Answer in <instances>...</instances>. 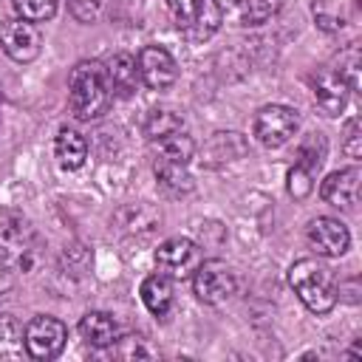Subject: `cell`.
Masks as SVG:
<instances>
[{"label": "cell", "mask_w": 362, "mask_h": 362, "mask_svg": "<svg viewBox=\"0 0 362 362\" xmlns=\"http://www.w3.org/2000/svg\"><path fill=\"white\" fill-rule=\"evenodd\" d=\"M359 184H362L359 167H345V170L331 173L320 184V195L325 204H331L337 209H354L359 204Z\"/></svg>", "instance_id": "cell-13"}, {"label": "cell", "mask_w": 362, "mask_h": 362, "mask_svg": "<svg viewBox=\"0 0 362 362\" xmlns=\"http://www.w3.org/2000/svg\"><path fill=\"white\" fill-rule=\"evenodd\" d=\"M201 263V249L189 238H170L156 249V266L170 280L189 277Z\"/></svg>", "instance_id": "cell-9"}, {"label": "cell", "mask_w": 362, "mask_h": 362, "mask_svg": "<svg viewBox=\"0 0 362 362\" xmlns=\"http://www.w3.org/2000/svg\"><path fill=\"white\" fill-rule=\"evenodd\" d=\"M136 65H139V79L150 90H164L178 79V65L173 54L161 45H144L136 57Z\"/></svg>", "instance_id": "cell-10"}, {"label": "cell", "mask_w": 362, "mask_h": 362, "mask_svg": "<svg viewBox=\"0 0 362 362\" xmlns=\"http://www.w3.org/2000/svg\"><path fill=\"white\" fill-rule=\"evenodd\" d=\"M359 68H362V54H359V42H348L337 59H334V71L339 74V79L348 85V90H359Z\"/></svg>", "instance_id": "cell-22"}, {"label": "cell", "mask_w": 362, "mask_h": 362, "mask_svg": "<svg viewBox=\"0 0 362 362\" xmlns=\"http://www.w3.org/2000/svg\"><path fill=\"white\" fill-rule=\"evenodd\" d=\"M107 8V0H68V11L76 23H96L102 11Z\"/></svg>", "instance_id": "cell-27"}, {"label": "cell", "mask_w": 362, "mask_h": 362, "mask_svg": "<svg viewBox=\"0 0 362 362\" xmlns=\"http://www.w3.org/2000/svg\"><path fill=\"white\" fill-rule=\"evenodd\" d=\"M325 153H328L325 136H320V133H308L305 141H303L300 150H297V164H303L305 170L317 173V170L322 167V161H325Z\"/></svg>", "instance_id": "cell-23"}, {"label": "cell", "mask_w": 362, "mask_h": 362, "mask_svg": "<svg viewBox=\"0 0 362 362\" xmlns=\"http://www.w3.org/2000/svg\"><path fill=\"white\" fill-rule=\"evenodd\" d=\"M167 11L178 34L189 42L209 40L221 28L226 14L215 0H167Z\"/></svg>", "instance_id": "cell-3"}, {"label": "cell", "mask_w": 362, "mask_h": 362, "mask_svg": "<svg viewBox=\"0 0 362 362\" xmlns=\"http://www.w3.org/2000/svg\"><path fill=\"white\" fill-rule=\"evenodd\" d=\"M25 354L23 325L11 314H0V362H14Z\"/></svg>", "instance_id": "cell-19"}, {"label": "cell", "mask_w": 362, "mask_h": 362, "mask_svg": "<svg viewBox=\"0 0 362 362\" xmlns=\"http://www.w3.org/2000/svg\"><path fill=\"white\" fill-rule=\"evenodd\" d=\"M311 178H314V173L294 161V167L288 170V195L297 198V201H303V198L314 189V181H311Z\"/></svg>", "instance_id": "cell-28"}, {"label": "cell", "mask_w": 362, "mask_h": 362, "mask_svg": "<svg viewBox=\"0 0 362 362\" xmlns=\"http://www.w3.org/2000/svg\"><path fill=\"white\" fill-rule=\"evenodd\" d=\"M305 238H308V243L314 246V252L322 255V257H339V255H345L348 246H351V232H348V226H345L339 218H328V215L314 218V221L305 226Z\"/></svg>", "instance_id": "cell-11"}, {"label": "cell", "mask_w": 362, "mask_h": 362, "mask_svg": "<svg viewBox=\"0 0 362 362\" xmlns=\"http://www.w3.org/2000/svg\"><path fill=\"white\" fill-rule=\"evenodd\" d=\"M105 74H107V85L113 96H133L139 88V65L136 57L127 51H116L107 62H105Z\"/></svg>", "instance_id": "cell-14"}, {"label": "cell", "mask_w": 362, "mask_h": 362, "mask_svg": "<svg viewBox=\"0 0 362 362\" xmlns=\"http://www.w3.org/2000/svg\"><path fill=\"white\" fill-rule=\"evenodd\" d=\"M54 156H57L62 170H79L88 158V144H85L82 133H76L71 127H62L57 133V141H54Z\"/></svg>", "instance_id": "cell-17"}, {"label": "cell", "mask_w": 362, "mask_h": 362, "mask_svg": "<svg viewBox=\"0 0 362 362\" xmlns=\"http://www.w3.org/2000/svg\"><path fill=\"white\" fill-rule=\"evenodd\" d=\"M215 3H218V6L223 8V11H229V8H235V6L240 3V0H215Z\"/></svg>", "instance_id": "cell-32"}, {"label": "cell", "mask_w": 362, "mask_h": 362, "mask_svg": "<svg viewBox=\"0 0 362 362\" xmlns=\"http://www.w3.org/2000/svg\"><path fill=\"white\" fill-rule=\"evenodd\" d=\"M288 286L311 314H328L339 300L331 269L314 257H303L288 269Z\"/></svg>", "instance_id": "cell-2"}, {"label": "cell", "mask_w": 362, "mask_h": 362, "mask_svg": "<svg viewBox=\"0 0 362 362\" xmlns=\"http://www.w3.org/2000/svg\"><path fill=\"white\" fill-rule=\"evenodd\" d=\"M153 156L156 161H167V164H189L195 156V141L184 130H178V133L153 139Z\"/></svg>", "instance_id": "cell-16"}, {"label": "cell", "mask_w": 362, "mask_h": 362, "mask_svg": "<svg viewBox=\"0 0 362 362\" xmlns=\"http://www.w3.org/2000/svg\"><path fill=\"white\" fill-rule=\"evenodd\" d=\"M342 136H345V139H342V150H345V156L354 158V161H359V158H362V133H359V119H356V116L348 119Z\"/></svg>", "instance_id": "cell-29"}, {"label": "cell", "mask_w": 362, "mask_h": 362, "mask_svg": "<svg viewBox=\"0 0 362 362\" xmlns=\"http://www.w3.org/2000/svg\"><path fill=\"white\" fill-rule=\"evenodd\" d=\"M240 3H243V23L246 25H263L266 20H272L283 8V0H240Z\"/></svg>", "instance_id": "cell-26"}, {"label": "cell", "mask_w": 362, "mask_h": 362, "mask_svg": "<svg viewBox=\"0 0 362 362\" xmlns=\"http://www.w3.org/2000/svg\"><path fill=\"white\" fill-rule=\"evenodd\" d=\"M17 283V269L0 260V297H6Z\"/></svg>", "instance_id": "cell-30"}, {"label": "cell", "mask_w": 362, "mask_h": 362, "mask_svg": "<svg viewBox=\"0 0 362 362\" xmlns=\"http://www.w3.org/2000/svg\"><path fill=\"white\" fill-rule=\"evenodd\" d=\"M23 339H25V354L31 359H54L65 348L68 328L62 320H57L51 314H37L23 328Z\"/></svg>", "instance_id": "cell-6"}, {"label": "cell", "mask_w": 362, "mask_h": 362, "mask_svg": "<svg viewBox=\"0 0 362 362\" xmlns=\"http://www.w3.org/2000/svg\"><path fill=\"white\" fill-rule=\"evenodd\" d=\"M297 130H300V113L288 105H266L255 116V139L269 150L288 144Z\"/></svg>", "instance_id": "cell-5"}, {"label": "cell", "mask_w": 362, "mask_h": 362, "mask_svg": "<svg viewBox=\"0 0 362 362\" xmlns=\"http://www.w3.org/2000/svg\"><path fill=\"white\" fill-rule=\"evenodd\" d=\"M110 99H113V93H110L107 74H105L102 62L82 59V62H76L71 68V76H68V105H71V113L79 122L99 119L107 110Z\"/></svg>", "instance_id": "cell-1"}, {"label": "cell", "mask_w": 362, "mask_h": 362, "mask_svg": "<svg viewBox=\"0 0 362 362\" xmlns=\"http://www.w3.org/2000/svg\"><path fill=\"white\" fill-rule=\"evenodd\" d=\"M11 6L28 23H45L57 14V0H11Z\"/></svg>", "instance_id": "cell-25"}, {"label": "cell", "mask_w": 362, "mask_h": 362, "mask_svg": "<svg viewBox=\"0 0 362 362\" xmlns=\"http://www.w3.org/2000/svg\"><path fill=\"white\" fill-rule=\"evenodd\" d=\"M113 345H116L113 356H119V359H150V356H156V351L147 345V339L141 334H127L122 339L116 337Z\"/></svg>", "instance_id": "cell-24"}, {"label": "cell", "mask_w": 362, "mask_h": 362, "mask_svg": "<svg viewBox=\"0 0 362 362\" xmlns=\"http://www.w3.org/2000/svg\"><path fill=\"white\" fill-rule=\"evenodd\" d=\"M192 291L206 305H221L238 291V277L223 260H201L192 272Z\"/></svg>", "instance_id": "cell-4"}, {"label": "cell", "mask_w": 362, "mask_h": 362, "mask_svg": "<svg viewBox=\"0 0 362 362\" xmlns=\"http://www.w3.org/2000/svg\"><path fill=\"white\" fill-rule=\"evenodd\" d=\"M311 90H314V102L325 116H339L348 105V85L339 79V74L334 68H320L308 76Z\"/></svg>", "instance_id": "cell-12"}, {"label": "cell", "mask_w": 362, "mask_h": 362, "mask_svg": "<svg viewBox=\"0 0 362 362\" xmlns=\"http://www.w3.org/2000/svg\"><path fill=\"white\" fill-rule=\"evenodd\" d=\"M34 252V229L25 218H11L0 223V260L14 269H28Z\"/></svg>", "instance_id": "cell-8"}, {"label": "cell", "mask_w": 362, "mask_h": 362, "mask_svg": "<svg viewBox=\"0 0 362 362\" xmlns=\"http://www.w3.org/2000/svg\"><path fill=\"white\" fill-rule=\"evenodd\" d=\"M156 170V178H158V187L170 195H184L192 189V178L187 173V164H167V161H156L153 164Z\"/></svg>", "instance_id": "cell-20"}, {"label": "cell", "mask_w": 362, "mask_h": 362, "mask_svg": "<svg viewBox=\"0 0 362 362\" xmlns=\"http://www.w3.org/2000/svg\"><path fill=\"white\" fill-rule=\"evenodd\" d=\"M314 20H317V25H320V28H325V31H337V28H342V20H337V17L325 14V11L320 8V3H314Z\"/></svg>", "instance_id": "cell-31"}, {"label": "cell", "mask_w": 362, "mask_h": 362, "mask_svg": "<svg viewBox=\"0 0 362 362\" xmlns=\"http://www.w3.org/2000/svg\"><path fill=\"white\" fill-rule=\"evenodd\" d=\"M79 337L90 348H110L119 337V328H116V320L107 311H88L79 320Z\"/></svg>", "instance_id": "cell-15"}, {"label": "cell", "mask_w": 362, "mask_h": 362, "mask_svg": "<svg viewBox=\"0 0 362 362\" xmlns=\"http://www.w3.org/2000/svg\"><path fill=\"white\" fill-rule=\"evenodd\" d=\"M0 45L3 51L14 59V62H34L42 51V34L34 23L23 20V17H14V20H6L0 25Z\"/></svg>", "instance_id": "cell-7"}, {"label": "cell", "mask_w": 362, "mask_h": 362, "mask_svg": "<svg viewBox=\"0 0 362 362\" xmlns=\"http://www.w3.org/2000/svg\"><path fill=\"white\" fill-rule=\"evenodd\" d=\"M141 303L147 305L150 314L156 317H167V311L173 308V280L167 274H150L141 283Z\"/></svg>", "instance_id": "cell-18"}, {"label": "cell", "mask_w": 362, "mask_h": 362, "mask_svg": "<svg viewBox=\"0 0 362 362\" xmlns=\"http://www.w3.org/2000/svg\"><path fill=\"white\" fill-rule=\"evenodd\" d=\"M178 130H184V116L170 110V107H156L144 119V136L150 141L161 139V136H170V133H178Z\"/></svg>", "instance_id": "cell-21"}]
</instances>
